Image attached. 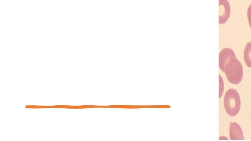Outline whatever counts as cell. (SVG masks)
Here are the masks:
<instances>
[{
	"label": "cell",
	"instance_id": "cell-1",
	"mask_svg": "<svg viewBox=\"0 0 251 141\" xmlns=\"http://www.w3.org/2000/svg\"><path fill=\"white\" fill-rule=\"evenodd\" d=\"M225 72L230 83L239 84L243 75V69L241 62L237 58H230L225 65Z\"/></svg>",
	"mask_w": 251,
	"mask_h": 141
},
{
	"label": "cell",
	"instance_id": "cell-2",
	"mask_svg": "<svg viewBox=\"0 0 251 141\" xmlns=\"http://www.w3.org/2000/svg\"><path fill=\"white\" fill-rule=\"evenodd\" d=\"M224 104L226 111L229 116H235L238 113L241 106V100L236 90L230 88L226 92Z\"/></svg>",
	"mask_w": 251,
	"mask_h": 141
},
{
	"label": "cell",
	"instance_id": "cell-3",
	"mask_svg": "<svg viewBox=\"0 0 251 141\" xmlns=\"http://www.w3.org/2000/svg\"><path fill=\"white\" fill-rule=\"evenodd\" d=\"M219 24H223L228 20L230 13V6L228 0H219Z\"/></svg>",
	"mask_w": 251,
	"mask_h": 141
},
{
	"label": "cell",
	"instance_id": "cell-4",
	"mask_svg": "<svg viewBox=\"0 0 251 141\" xmlns=\"http://www.w3.org/2000/svg\"><path fill=\"white\" fill-rule=\"evenodd\" d=\"M232 58H236L234 52L230 48H223L219 54V66L222 71L225 72V67L226 62Z\"/></svg>",
	"mask_w": 251,
	"mask_h": 141
},
{
	"label": "cell",
	"instance_id": "cell-5",
	"mask_svg": "<svg viewBox=\"0 0 251 141\" xmlns=\"http://www.w3.org/2000/svg\"><path fill=\"white\" fill-rule=\"evenodd\" d=\"M229 138L232 140H244L243 133L240 125L236 122L229 123Z\"/></svg>",
	"mask_w": 251,
	"mask_h": 141
},
{
	"label": "cell",
	"instance_id": "cell-6",
	"mask_svg": "<svg viewBox=\"0 0 251 141\" xmlns=\"http://www.w3.org/2000/svg\"><path fill=\"white\" fill-rule=\"evenodd\" d=\"M244 59L247 66L251 68V42L246 44L244 51Z\"/></svg>",
	"mask_w": 251,
	"mask_h": 141
},
{
	"label": "cell",
	"instance_id": "cell-7",
	"mask_svg": "<svg viewBox=\"0 0 251 141\" xmlns=\"http://www.w3.org/2000/svg\"><path fill=\"white\" fill-rule=\"evenodd\" d=\"M224 89V84L222 80V78L221 75H219V97L220 98L222 95Z\"/></svg>",
	"mask_w": 251,
	"mask_h": 141
},
{
	"label": "cell",
	"instance_id": "cell-8",
	"mask_svg": "<svg viewBox=\"0 0 251 141\" xmlns=\"http://www.w3.org/2000/svg\"><path fill=\"white\" fill-rule=\"evenodd\" d=\"M247 16H248V19L249 23L250 24V26L251 28V4L249 5L248 11H247Z\"/></svg>",
	"mask_w": 251,
	"mask_h": 141
},
{
	"label": "cell",
	"instance_id": "cell-9",
	"mask_svg": "<svg viewBox=\"0 0 251 141\" xmlns=\"http://www.w3.org/2000/svg\"><path fill=\"white\" fill-rule=\"evenodd\" d=\"M228 140V139L225 136H221L219 137V140Z\"/></svg>",
	"mask_w": 251,
	"mask_h": 141
}]
</instances>
